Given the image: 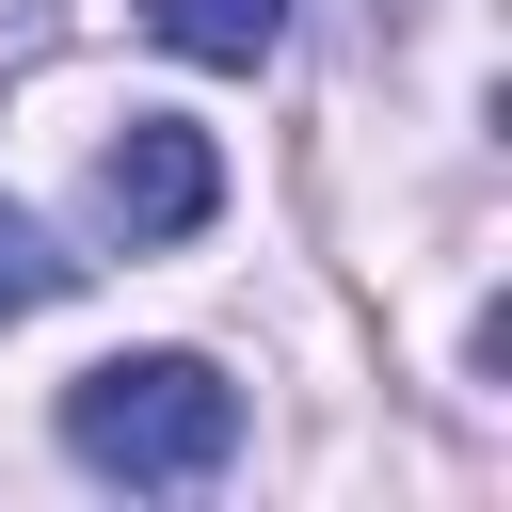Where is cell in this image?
Listing matches in <instances>:
<instances>
[{"label": "cell", "instance_id": "cell-1", "mask_svg": "<svg viewBox=\"0 0 512 512\" xmlns=\"http://www.w3.org/2000/svg\"><path fill=\"white\" fill-rule=\"evenodd\" d=\"M64 448H80L96 480L192 496V480H224V448H240V384H224L208 352H112V368L64 384Z\"/></svg>", "mask_w": 512, "mask_h": 512}, {"label": "cell", "instance_id": "cell-2", "mask_svg": "<svg viewBox=\"0 0 512 512\" xmlns=\"http://www.w3.org/2000/svg\"><path fill=\"white\" fill-rule=\"evenodd\" d=\"M208 208H224V160H208V128H192V112H128V128L96 144V224H112L128 256L192 240Z\"/></svg>", "mask_w": 512, "mask_h": 512}, {"label": "cell", "instance_id": "cell-3", "mask_svg": "<svg viewBox=\"0 0 512 512\" xmlns=\"http://www.w3.org/2000/svg\"><path fill=\"white\" fill-rule=\"evenodd\" d=\"M144 32L176 64H272L288 48V0H144Z\"/></svg>", "mask_w": 512, "mask_h": 512}, {"label": "cell", "instance_id": "cell-4", "mask_svg": "<svg viewBox=\"0 0 512 512\" xmlns=\"http://www.w3.org/2000/svg\"><path fill=\"white\" fill-rule=\"evenodd\" d=\"M64 288H80V256H64L32 208H0V320H32V304H64Z\"/></svg>", "mask_w": 512, "mask_h": 512}]
</instances>
